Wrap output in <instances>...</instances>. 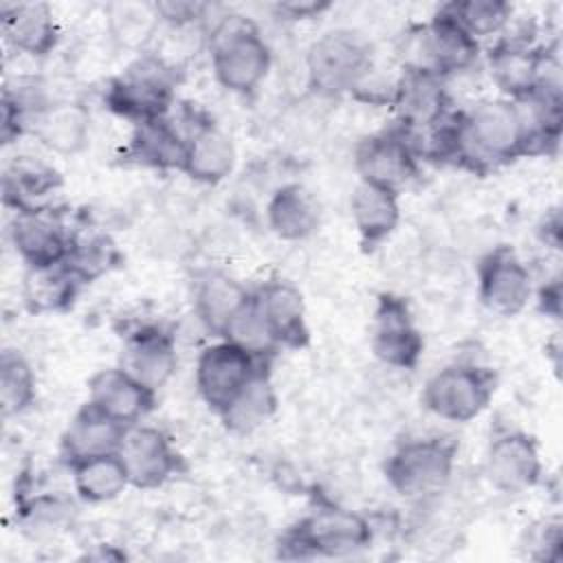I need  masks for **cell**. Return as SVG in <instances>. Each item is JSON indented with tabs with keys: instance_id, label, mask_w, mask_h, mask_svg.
<instances>
[{
	"instance_id": "cell-1",
	"label": "cell",
	"mask_w": 563,
	"mask_h": 563,
	"mask_svg": "<svg viewBox=\"0 0 563 563\" xmlns=\"http://www.w3.org/2000/svg\"><path fill=\"white\" fill-rule=\"evenodd\" d=\"M523 156H532L530 136L515 99H484L457 112L446 163L482 176Z\"/></svg>"
},
{
	"instance_id": "cell-2",
	"label": "cell",
	"mask_w": 563,
	"mask_h": 563,
	"mask_svg": "<svg viewBox=\"0 0 563 563\" xmlns=\"http://www.w3.org/2000/svg\"><path fill=\"white\" fill-rule=\"evenodd\" d=\"M207 51L216 81L240 97L253 95L273 64L260 26L240 13L220 15L213 22L207 33Z\"/></svg>"
},
{
	"instance_id": "cell-3",
	"label": "cell",
	"mask_w": 563,
	"mask_h": 563,
	"mask_svg": "<svg viewBox=\"0 0 563 563\" xmlns=\"http://www.w3.org/2000/svg\"><path fill=\"white\" fill-rule=\"evenodd\" d=\"M176 68L167 59L141 53L108 81L103 101L114 114L134 125L169 117L176 103Z\"/></svg>"
},
{
	"instance_id": "cell-4",
	"label": "cell",
	"mask_w": 563,
	"mask_h": 563,
	"mask_svg": "<svg viewBox=\"0 0 563 563\" xmlns=\"http://www.w3.org/2000/svg\"><path fill=\"white\" fill-rule=\"evenodd\" d=\"M374 530L365 515L336 506L321 504L301 517L279 541L282 556H350L372 543Z\"/></svg>"
},
{
	"instance_id": "cell-5",
	"label": "cell",
	"mask_w": 563,
	"mask_h": 563,
	"mask_svg": "<svg viewBox=\"0 0 563 563\" xmlns=\"http://www.w3.org/2000/svg\"><path fill=\"white\" fill-rule=\"evenodd\" d=\"M374 70V46L347 26L323 31L306 53V77L310 90L323 97L354 95Z\"/></svg>"
},
{
	"instance_id": "cell-6",
	"label": "cell",
	"mask_w": 563,
	"mask_h": 563,
	"mask_svg": "<svg viewBox=\"0 0 563 563\" xmlns=\"http://www.w3.org/2000/svg\"><path fill=\"white\" fill-rule=\"evenodd\" d=\"M457 442L449 435H422L400 442L385 462V479L405 499H427L451 482Z\"/></svg>"
},
{
	"instance_id": "cell-7",
	"label": "cell",
	"mask_w": 563,
	"mask_h": 563,
	"mask_svg": "<svg viewBox=\"0 0 563 563\" xmlns=\"http://www.w3.org/2000/svg\"><path fill=\"white\" fill-rule=\"evenodd\" d=\"M479 59V40L464 31L455 18L440 7L422 26H416L405 40L400 68L424 70L440 79L471 70Z\"/></svg>"
},
{
	"instance_id": "cell-8",
	"label": "cell",
	"mask_w": 563,
	"mask_h": 563,
	"mask_svg": "<svg viewBox=\"0 0 563 563\" xmlns=\"http://www.w3.org/2000/svg\"><path fill=\"white\" fill-rule=\"evenodd\" d=\"M497 389V374L473 361H455L433 372L422 387L424 407L446 422L479 418Z\"/></svg>"
},
{
	"instance_id": "cell-9",
	"label": "cell",
	"mask_w": 563,
	"mask_h": 563,
	"mask_svg": "<svg viewBox=\"0 0 563 563\" xmlns=\"http://www.w3.org/2000/svg\"><path fill=\"white\" fill-rule=\"evenodd\" d=\"M264 367H268L266 358H257L244 347L218 339L205 345L196 358L194 380L198 396L216 416H220L240 389Z\"/></svg>"
},
{
	"instance_id": "cell-10",
	"label": "cell",
	"mask_w": 563,
	"mask_h": 563,
	"mask_svg": "<svg viewBox=\"0 0 563 563\" xmlns=\"http://www.w3.org/2000/svg\"><path fill=\"white\" fill-rule=\"evenodd\" d=\"M534 295L532 273L519 253L497 244L477 262V297L497 317L521 314Z\"/></svg>"
},
{
	"instance_id": "cell-11",
	"label": "cell",
	"mask_w": 563,
	"mask_h": 563,
	"mask_svg": "<svg viewBox=\"0 0 563 563\" xmlns=\"http://www.w3.org/2000/svg\"><path fill=\"white\" fill-rule=\"evenodd\" d=\"M420 154L411 139L396 125L363 136L354 147V169L358 180L402 191L416 180Z\"/></svg>"
},
{
	"instance_id": "cell-12",
	"label": "cell",
	"mask_w": 563,
	"mask_h": 563,
	"mask_svg": "<svg viewBox=\"0 0 563 563\" xmlns=\"http://www.w3.org/2000/svg\"><path fill=\"white\" fill-rule=\"evenodd\" d=\"M130 475V486L139 490H154L178 477L187 466L172 438L152 424L128 427L117 451Z\"/></svg>"
},
{
	"instance_id": "cell-13",
	"label": "cell",
	"mask_w": 563,
	"mask_h": 563,
	"mask_svg": "<svg viewBox=\"0 0 563 563\" xmlns=\"http://www.w3.org/2000/svg\"><path fill=\"white\" fill-rule=\"evenodd\" d=\"M484 475L504 495H519L543 479V460L537 440L521 429H499L484 453Z\"/></svg>"
},
{
	"instance_id": "cell-14",
	"label": "cell",
	"mask_w": 563,
	"mask_h": 563,
	"mask_svg": "<svg viewBox=\"0 0 563 563\" xmlns=\"http://www.w3.org/2000/svg\"><path fill=\"white\" fill-rule=\"evenodd\" d=\"M369 347L383 365L394 369H413L420 363L424 339L405 297L394 292L378 295Z\"/></svg>"
},
{
	"instance_id": "cell-15",
	"label": "cell",
	"mask_w": 563,
	"mask_h": 563,
	"mask_svg": "<svg viewBox=\"0 0 563 563\" xmlns=\"http://www.w3.org/2000/svg\"><path fill=\"white\" fill-rule=\"evenodd\" d=\"M446 81L424 73L400 68L391 108L396 110V128H400L411 143L440 125L453 110L446 92Z\"/></svg>"
},
{
	"instance_id": "cell-16",
	"label": "cell",
	"mask_w": 563,
	"mask_h": 563,
	"mask_svg": "<svg viewBox=\"0 0 563 563\" xmlns=\"http://www.w3.org/2000/svg\"><path fill=\"white\" fill-rule=\"evenodd\" d=\"M556 62L548 48L521 37H504L486 55L490 79L506 99L528 97Z\"/></svg>"
},
{
	"instance_id": "cell-17",
	"label": "cell",
	"mask_w": 563,
	"mask_h": 563,
	"mask_svg": "<svg viewBox=\"0 0 563 563\" xmlns=\"http://www.w3.org/2000/svg\"><path fill=\"white\" fill-rule=\"evenodd\" d=\"M73 231L59 209L18 211L9 224V240L26 268L62 264L68 255Z\"/></svg>"
},
{
	"instance_id": "cell-18",
	"label": "cell",
	"mask_w": 563,
	"mask_h": 563,
	"mask_svg": "<svg viewBox=\"0 0 563 563\" xmlns=\"http://www.w3.org/2000/svg\"><path fill=\"white\" fill-rule=\"evenodd\" d=\"M136 380L158 394L176 374L178 350L176 339L161 325H139L123 336L121 363Z\"/></svg>"
},
{
	"instance_id": "cell-19",
	"label": "cell",
	"mask_w": 563,
	"mask_h": 563,
	"mask_svg": "<svg viewBox=\"0 0 563 563\" xmlns=\"http://www.w3.org/2000/svg\"><path fill=\"white\" fill-rule=\"evenodd\" d=\"M26 134L55 154L75 156L90 141V112L75 99L48 97L26 117Z\"/></svg>"
},
{
	"instance_id": "cell-20",
	"label": "cell",
	"mask_w": 563,
	"mask_h": 563,
	"mask_svg": "<svg viewBox=\"0 0 563 563\" xmlns=\"http://www.w3.org/2000/svg\"><path fill=\"white\" fill-rule=\"evenodd\" d=\"M185 132L183 174L202 185H218L235 169L238 152L231 136L209 117L191 119Z\"/></svg>"
},
{
	"instance_id": "cell-21",
	"label": "cell",
	"mask_w": 563,
	"mask_h": 563,
	"mask_svg": "<svg viewBox=\"0 0 563 563\" xmlns=\"http://www.w3.org/2000/svg\"><path fill=\"white\" fill-rule=\"evenodd\" d=\"M97 411L123 427L145 420L154 409L156 394L121 365L99 369L88 380V400Z\"/></svg>"
},
{
	"instance_id": "cell-22",
	"label": "cell",
	"mask_w": 563,
	"mask_h": 563,
	"mask_svg": "<svg viewBox=\"0 0 563 563\" xmlns=\"http://www.w3.org/2000/svg\"><path fill=\"white\" fill-rule=\"evenodd\" d=\"M255 297L264 323L279 350H301L310 343L306 301L292 282L271 277L255 290Z\"/></svg>"
},
{
	"instance_id": "cell-23",
	"label": "cell",
	"mask_w": 563,
	"mask_h": 563,
	"mask_svg": "<svg viewBox=\"0 0 563 563\" xmlns=\"http://www.w3.org/2000/svg\"><path fill=\"white\" fill-rule=\"evenodd\" d=\"M185 158V132L172 117L132 125V134L121 152V161L132 167L154 172H180Z\"/></svg>"
},
{
	"instance_id": "cell-24",
	"label": "cell",
	"mask_w": 563,
	"mask_h": 563,
	"mask_svg": "<svg viewBox=\"0 0 563 563\" xmlns=\"http://www.w3.org/2000/svg\"><path fill=\"white\" fill-rule=\"evenodd\" d=\"M0 26L4 42L29 57H46L59 44V24L46 2L2 4Z\"/></svg>"
},
{
	"instance_id": "cell-25",
	"label": "cell",
	"mask_w": 563,
	"mask_h": 563,
	"mask_svg": "<svg viewBox=\"0 0 563 563\" xmlns=\"http://www.w3.org/2000/svg\"><path fill=\"white\" fill-rule=\"evenodd\" d=\"M62 185V174L53 165L33 156H15L2 176V200L13 213L55 209Z\"/></svg>"
},
{
	"instance_id": "cell-26",
	"label": "cell",
	"mask_w": 563,
	"mask_h": 563,
	"mask_svg": "<svg viewBox=\"0 0 563 563\" xmlns=\"http://www.w3.org/2000/svg\"><path fill=\"white\" fill-rule=\"evenodd\" d=\"M251 292L227 271L205 268L194 277V312L205 330L220 339Z\"/></svg>"
},
{
	"instance_id": "cell-27",
	"label": "cell",
	"mask_w": 563,
	"mask_h": 563,
	"mask_svg": "<svg viewBox=\"0 0 563 563\" xmlns=\"http://www.w3.org/2000/svg\"><path fill=\"white\" fill-rule=\"evenodd\" d=\"M128 427L97 411L90 402H84L59 440V455L66 466L106 453H117Z\"/></svg>"
},
{
	"instance_id": "cell-28",
	"label": "cell",
	"mask_w": 563,
	"mask_h": 563,
	"mask_svg": "<svg viewBox=\"0 0 563 563\" xmlns=\"http://www.w3.org/2000/svg\"><path fill=\"white\" fill-rule=\"evenodd\" d=\"M350 216L365 249L383 244L400 224V194L358 180L350 196Z\"/></svg>"
},
{
	"instance_id": "cell-29",
	"label": "cell",
	"mask_w": 563,
	"mask_h": 563,
	"mask_svg": "<svg viewBox=\"0 0 563 563\" xmlns=\"http://www.w3.org/2000/svg\"><path fill=\"white\" fill-rule=\"evenodd\" d=\"M268 229L286 242H301L317 233L321 207L310 189L299 183L277 187L266 202Z\"/></svg>"
},
{
	"instance_id": "cell-30",
	"label": "cell",
	"mask_w": 563,
	"mask_h": 563,
	"mask_svg": "<svg viewBox=\"0 0 563 563\" xmlns=\"http://www.w3.org/2000/svg\"><path fill=\"white\" fill-rule=\"evenodd\" d=\"M84 286L86 284L64 262L26 268L22 279V301L33 314L66 312L73 308Z\"/></svg>"
},
{
	"instance_id": "cell-31",
	"label": "cell",
	"mask_w": 563,
	"mask_h": 563,
	"mask_svg": "<svg viewBox=\"0 0 563 563\" xmlns=\"http://www.w3.org/2000/svg\"><path fill=\"white\" fill-rule=\"evenodd\" d=\"M73 488L86 504H106L121 497L130 486V475L119 453L95 455L68 466Z\"/></svg>"
},
{
	"instance_id": "cell-32",
	"label": "cell",
	"mask_w": 563,
	"mask_h": 563,
	"mask_svg": "<svg viewBox=\"0 0 563 563\" xmlns=\"http://www.w3.org/2000/svg\"><path fill=\"white\" fill-rule=\"evenodd\" d=\"M277 411V394L268 367L260 369L218 416L231 433L244 435L260 429Z\"/></svg>"
},
{
	"instance_id": "cell-33",
	"label": "cell",
	"mask_w": 563,
	"mask_h": 563,
	"mask_svg": "<svg viewBox=\"0 0 563 563\" xmlns=\"http://www.w3.org/2000/svg\"><path fill=\"white\" fill-rule=\"evenodd\" d=\"M123 262L117 242L101 231L84 229L73 231L70 246L64 264L88 286L103 275L112 273Z\"/></svg>"
},
{
	"instance_id": "cell-34",
	"label": "cell",
	"mask_w": 563,
	"mask_h": 563,
	"mask_svg": "<svg viewBox=\"0 0 563 563\" xmlns=\"http://www.w3.org/2000/svg\"><path fill=\"white\" fill-rule=\"evenodd\" d=\"M37 398V376L29 358L18 350H4L0 356V409L4 418L20 416Z\"/></svg>"
},
{
	"instance_id": "cell-35",
	"label": "cell",
	"mask_w": 563,
	"mask_h": 563,
	"mask_svg": "<svg viewBox=\"0 0 563 563\" xmlns=\"http://www.w3.org/2000/svg\"><path fill=\"white\" fill-rule=\"evenodd\" d=\"M112 37L123 46H145L156 29L161 26V15L156 11V2H117L108 9Z\"/></svg>"
},
{
	"instance_id": "cell-36",
	"label": "cell",
	"mask_w": 563,
	"mask_h": 563,
	"mask_svg": "<svg viewBox=\"0 0 563 563\" xmlns=\"http://www.w3.org/2000/svg\"><path fill=\"white\" fill-rule=\"evenodd\" d=\"M220 339H227V341L244 347L253 356L266 358V361H271V356L279 350L264 323L255 290L251 292L249 301L235 312V317L229 321V325Z\"/></svg>"
},
{
	"instance_id": "cell-37",
	"label": "cell",
	"mask_w": 563,
	"mask_h": 563,
	"mask_svg": "<svg viewBox=\"0 0 563 563\" xmlns=\"http://www.w3.org/2000/svg\"><path fill=\"white\" fill-rule=\"evenodd\" d=\"M444 9L475 40L501 33L512 15V7L504 0H460L444 4Z\"/></svg>"
},
{
	"instance_id": "cell-38",
	"label": "cell",
	"mask_w": 563,
	"mask_h": 563,
	"mask_svg": "<svg viewBox=\"0 0 563 563\" xmlns=\"http://www.w3.org/2000/svg\"><path fill=\"white\" fill-rule=\"evenodd\" d=\"M561 521L559 519H541L528 532V556L539 561H559L561 559Z\"/></svg>"
},
{
	"instance_id": "cell-39",
	"label": "cell",
	"mask_w": 563,
	"mask_h": 563,
	"mask_svg": "<svg viewBox=\"0 0 563 563\" xmlns=\"http://www.w3.org/2000/svg\"><path fill=\"white\" fill-rule=\"evenodd\" d=\"M209 4L202 2H187V0H176V2H156V11L161 15V22L176 26V29H185V26H194L196 22L205 20Z\"/></svg>"
},
{
	"instance_id": "cell-40",
	"label": "cell",
	"mask_w": 563,
	"mask_h": 563,
	"mask_svg": "<svg viewBox=\"0 0 563 563\" xmlns=\"http://www.w3.org/2000/svg\"><path fill=\"white\" fill-rule=\"evenodd\" d=\"M70 512H73V504L57 495H42L35 501H31V506H29V517L33 521L46 523L51 528L68 521Z\"/></svg>"
},
{
	"instance_id": "cell-41",
	"label": "cell",
	"mask_w": 563,
	"mask_h": 563,
	"mask_svg": "<svg viewBox=\"0 0 563 563\" xmlns=\"http://www.w3.org/2000/svg\"><path fill=\"white\" fill-rule=\"evenodd\" d=\"M332 4L325 0H290V2H279L275 4L277 13L284 15L286 20H312L325 13Z\"/></svg>"
},
{
	"instance_id": "cell-42",
	"label": "cell",
	"mask_w": 563,
	"mask_h": 563,
	"mask_svg": "<svg viewBox=\"0 0 563 563\" xmlns=\"http://www.w3.org/2000/svg\"><path fill=\"white\" fill-rule=\"evenodd\" d=\"M537 301H539V308L545 314L559 319V314H561V284H559V279H550L545 286H541L537 290Z\"/></svg>"
},
{
	"instance_id": "cell-43",
	"label": "cell",
	"mask_w": 563,
	"mask_h": 563,
	"mask_svg": "<svg viewBox=\"0 0 563 563\" xmlns=\"http://www.w3.org/2000/svg\"><path fill=\"white\" fill-rule=\"evenodd\" d=\"M539 233L545 244H550L552 249H561V213L556 209L545 216Z\"/></svg>"
}]
</instances>
